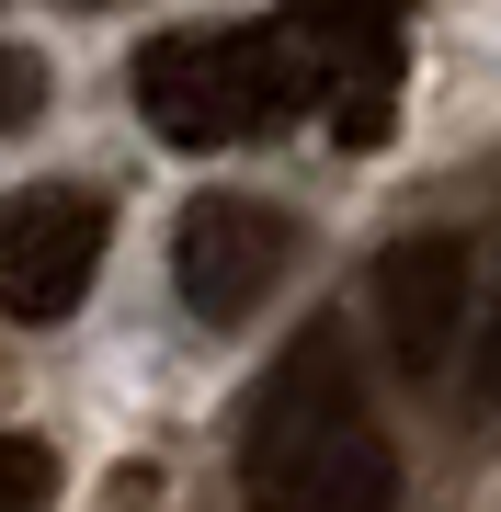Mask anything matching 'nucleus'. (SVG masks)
I'll return each mask as SVG.
<instances>
[{"label":"nucleus","mask_w":501,"mask_h":512,"mask_svg":"<svg viewBox=\"0 0 501 512\" xmlns=\"http://www.w3.org/2000/svg\"><path fill=\"white\" fill-rule=\"evenodd\" d=\"M285 69H297V103L331 114L342 148H388L399 126V0H297L274 12Z\"/></svg>","instance_id":"obj_3"},{"label":"nucleus","mask_w":501,"mask_h":512,"mask_svg":"<svg viewBox=\"0 0 501 512\" xmlns=\"http://www.w3.org/2000/svg\"><path fill=\"white\" fill-rule=\"evenodd\" d=\"M35 114H46V57L0 35V137H12V126H35Z\"/></svg>","instance_id":"obj_8"},{"label":"nucleus","mask_w":501,"mask_h":512,"mask_svg":"<svg viewBox=\"0 0 501 512\" xmlns=\"http://www.w3.org/2000/svg\"><path fill=\"white\" fill-rule=\"evenodd\" d=\"M467 319H479V353H467V365H479V399H501V274H490V296Z\"/></svg>","instance_id":"obj_9"},{"label":"nucleus","mask_w":501,"mask_h":512,"mask_svg":"<svg viewBox=\"0 0 501 512\" xmlns=\"http://www.w3.org/2000/svg\"><path fill=\"white\" fill-rule=\"evenodd\" d=\"M137 114L171 148H240L297 114V69H285L274 23H205V35L137 46Z\"/></svg>","instance_id":"obj_2"},{"label":"nucleus","mask_w":501,"mask_h":512,"mask_svg":"<svg viewBox=\"0 0 501 512\" xmlns=\"http://www.w3.org/2000/svg\"><path fill=\"white\" fill-rule=\"evenodd\" d=\"M365 308H376V353H388V376L433 387L467 353V308H479V251H467L456 228H410L376 251L365 274Z\"/></svg>","instance_id":"obj_4"},{"label":"nucleus","mask_w":501,"mask_h":512,"mask_svg":"<svg viewBox=\"0 0 501 512\" xmlns=\"http://www.w3.org/2000/svg\"><path fill=\"white\" fill-rule=\"evenodd\" d=\"M57 501V456L35 433H0V512H46Z\"/></svg>","instance_id":"obj_7"},{"label":"nucleus","mask_w":501,"mask_h":512,"mask_svg":"<svg viewBox=\"0 0 501 512\" xmlns=\"http://www.w3.org/2000/svg\"><path fill=\"white\" fill-rule=\"evenodd\" d=\"M69 12H114V0H69Z\"/></svg>","instance_id":"obj_10"},{"label":"nucleus","mask_w":501,"mask_h":512,"mask_svg":"<svg viewBox=\"0 0 501 512\" xmlns=\"http://www.w3.org/2000/svg\"><path fill=\"white\" fill-rule=\"evenodd\" d=\"M240 512H399V456L365 410L342 319H308L297 353L240 410Z\"/></svg>","instance_id":"obj_1"},{"label":"nucleus","mask_w":501,"mask_h":512,"mask_svg":"<svg viewBox=\"0 0 501 512\" xmlns=\"http://www.w3.org/2000/svg\"><path fill=\"white\" fill-rule=\"evenodd\" d=\"M92 274H103V194H80V183L0 194V319L57 330L92 296Z\"/></svg>","instance_id":"obj_5"},{"label":"nucleus","mask_w":501,"mask_h":512,"mask_svg":"<svg viewBox=\"0 0 501 512\" xmlns=\"http://www.w3.org/2000/svg\"><path fill=\"white\" fill-rule=\"evenodd\" d=\"M285 262H297V228L262 194H194L183 217H171V285H183V308L205 330H240L262 296L285 285Z\"/></svg>","instance_id":"obj_6"}]
</instances>
